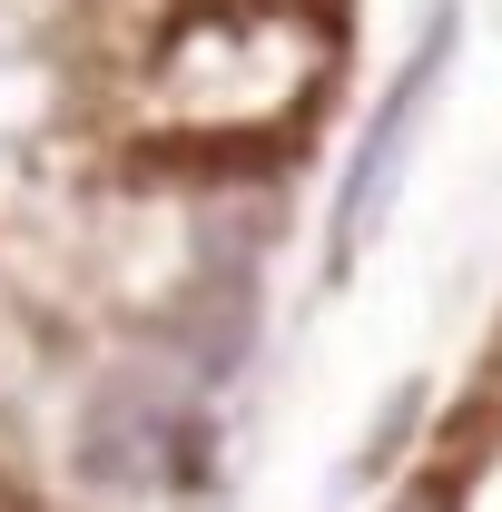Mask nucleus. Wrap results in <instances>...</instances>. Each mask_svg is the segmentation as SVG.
<instances>
[{"label": "nucleus", "instance_id": "7ed1b4c3", "mask_svg": "<svg viewBox=\"0 0 502 512\" xmlns=\"http://www.w3.org/2000/svg\"><path fill=\"white\" fill-rule=\"evenodd\" d=\"M443 60H453V10H434V20H424L414 60L394 69V89L375 99V119H365L355 158H345V188H335V266H355V256L375 247L384 207H394V188H404V158H414V138H424V119H434Z\"/></svg>", "mask_w": 502, "mask_h": 512}, {"label": "nucleus", "instance_id": "f03ea898", "mask_svg": "<svg viewBox=\"0 0 502 512\" xmlns=\"http://www.w3.org/2000/svg\"><path fill=\"white\" fill-rule=\"evenodd\" d=\"M188 365L168 355H119L99 365V384L79 394V424H69V473L109 503H138L158 483H178L188 463V434H197V404H188Z\"/></svg>", "mask_w": 502, "mask_h": 512}, {"label": "nucleus", "instance_id": "39448f33", "mask_svg": "<svg viewBox=\"0 0 502 512\" xmlns=\"http://www.w3.org/2000/svg\"><path fill=\"white\" fill-rule=\"evenodd\" d=\"M384 512H453V483H443V473H424V483H404Z\"/></svg>", "mask_w": 502, "mask_h": 512}, {"label": "nucleus", "instance_id": "20e7f679", "mask_svg": "<svg viewBox=\"0 0 502 512\" xmlns=\"http://www.w3.org/2000/svg\"><path fill=\"white\" fill-rule=\"evenodd\" d=\"M443 483H453V512H502V414L483 424L473 463H463V473H443Z\"/></svg>", "mask_w": 502, "mask_h": 512}, {"label": "nucleus", "instance_id": "f257e3e1", "mask_svg": "<svg viewBox=\"0 0 502 512\" xmlns=\"http://www.w3.org/2000/svg\"><path fill=\"white\" fill-rule=\"evenodd\" d=\"M325 30L296 0H217L188 10L148 60H138V128L188 138V148H227L256 128H286L325 79Z\"/></svg>", "mask_w": 502, "mask_h": 512}]
</instances>
